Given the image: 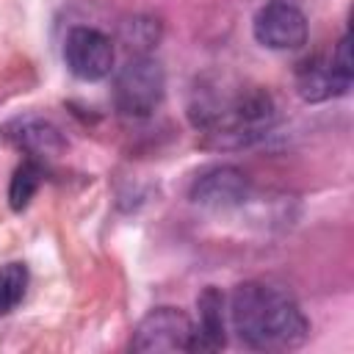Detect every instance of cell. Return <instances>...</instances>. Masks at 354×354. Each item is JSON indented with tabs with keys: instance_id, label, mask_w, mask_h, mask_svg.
Here are the masks:
<instances>
[{
	"instance_id": "cell-2",
	"label": "cell",
	"mask_w": 354,
	"mask_h": 354,
	"mask_svg": "<svg viewBox=\"0 0 354 354\" xmlns=\"http://www.w3.org/2000/svg\"><path fill=\"white\" fill-rule=\"evenodd\" d=\"M188 116L196 130H205L221 147H241L263 136L274 119L277 108L266 88L252 86H202L194 88Z\"/></svg>"
},
{
	"instance_id": "cell-13",
	"label": "cell",
	"mask_w": 354,
	"mask_h": 354,
	"mask_svg": "<svg viewBox=\"0 0 354 354\" xmlns=\"http://www.w3.org/2000/svg\"><path fill=\"white\" fill-rule=\"evenodd\" d=\"M122 36L130 47H152L158 41V22L155 19H144V17H136V19H127L124 28H122Z\"/></svg>"
},
{
	"instance_id": "cell-7",
	"label": "cell",
	"mask_w": 354,
	"mask_h": 354,
	"mask_svg": "<svg viewBox=\"0 0 354 354\" xmlns=\"http://www.w3.org/2000/svg\"><path fill=\"white\" fill-rule=\"evenodd\" d=\"M0 136L6 138V144H11L14 149L25 152L30 160H44V158H58L66 149L64 133L44 116H14L0 127Z\"/></svg>"
},
{
	"instance_id": "cell-6",
	"label": "cell",
	"mask_w": 354,
	"mask_h": 354,
	"mask_svg": "<svg viewBox=\"0 0 354 354\" xmlns=\"http://www.w3.org/2000/svg\"><path fill=\"white\" fill-rule=\"evenodd\" d=\"M252 33L268 50H299L307 41V17L285 0H271L254 14Z\"/></svg>"
},
{
	"instance_id": "cell-9",
	"label": "cell",
	"mask_w": 354,
	"mask_h": 354,
	"mask_svg": "<svg viewBox=\"0 0 354 354\" xmlns=\"http://www.w3.org/2000/svg\"><path fill=\"white\" fill-rule=\"evenodd\" d=\"M351 80L332 64V55H313L296 69V91L304 102H324L343 94Z\"/></svg>"
},
{
	"instance_id": "cell-4",
	"label": "cell",
	"mask_w": 354,
	"mask_h": 354,
	"mask_svg": "<svg viewBox=\"0 0 354 354\" xmlns=\"http://www.w3.org/2000/svg\"><path fill=\"white\" fill-rule=\"evenodd\" d=\"M196 326L177 307L149 310L133 329L130 348L136 354H163V351H194Z\"/></svg>"
},
{
	"instance_id": "cell-10",
	"label": "cell",
	"mask_w": 354,
	"mask_h": 354,
	"mask_svg": "<svg viewBox=\"0 0 354 354\" xmlns=\"http://www.w3.org/2000/svg\"><path fill=\"white\" fill-rule=\"evenodd\" d=\"M199 326H196V340L194 351H218L227 343V329H224V293L213 285H207L199 299Z\"/></svg>"
},
{
	"instance_id": "cell-3",
	"label": "cell",
	"mask_w": 354,
	"mask_h": 354,
	"mask_svg": "<svg viewBox=\"0 0 354 354\" xmlns=\"http://www.w3.org/2000/svg\"><path fill=\"white\" fill-rule=\"evenodd\" d=\"M166 97V72L149 55H133L113 77V105L122 116H152Z\"/></svg>"
},
{
	"instance_id": "cell-5",
	"label": "cell",
	"mask_w": 354,
	"mask_h": 354,
	"mask_svg": "<svg viewBox=\"0 0 354 354\" xmlns=\"http://www.w3.org/2000/svg\"><path fill=\"white\" fill-rule=\"evenodd\" d=\"M113 58H116V50L111 36H105L97 28L77 25L64 39V61L69 72L86 83H97L108 77L113 69Z\"/></svg>"
},
{
	"instance_id": "cell-14",
	"label": "cell",
	"mask_w": 354,
	"mask_h": 354,
	"mask_svg": "<svg viewBox=\"0 0 354 354\" xmlns=\"http://www.w3.org/2000/svg\"><path fill=\"white\" fill-rule=\"evenodd\" d=\"M332 64L351 80L354 77V66H351V41H348V36H343L340 41H337V47H335V53H332Z\"/></svg>"
},
{
	"instance_id": "cell-1",
	"label": "cell",
	"mask_w": 354,
	"mask_h": 354,
	"mask_svg": "<svg viewBox=\"0 0 354 354\" xmlns=\"http://www.w3.org/2000/svg\"><path fill=\"white\" fill-rule=\"evenodd\" d=\"M230 321L238 337L257 351H288L307 340L310 324L299 301L271 282H241L230 296Z\"/></svg>"
},
{
	"instance_id": "cell-11",
	"label": "cell",
	"mask_w": 354,
	"mask_h": 354,
	"mask_svg": "<svg viewBox=\"0 0 354 354\" xmlns=\"http://www.w3.org/2000/svg\"><path fill=\"white\" fill-rule=\"evenodd\" d=\"M41 177H44L41 163H39V160H30V158H25V160L14 169L11 183H8V205H11V210L22 213V210L30 205V199L36 196V191H39V185H41Z\"/></svg>"
},
{
	"instance_id": "cell-12",
	"label": "cell",
	"mask_w": 354,
	"mask_h": 354,
	"mask_svg": "<svg viewBox=\"0 0 354 354\" xmlns=\"http://www.w3.org/2000/svg\"><path fill=\"white\" fill-rule=\"evenodd\" d=\"M28 266L25 263H6L0 266V315H8L17 310V304L25 299L28 290Z\"/></svg>"
},
{
	"instance_id": "cell-8",
	"label": "cell",
	"mask_w": 354,
	"mask_h": 354,
	"mask_svg": "<svg viewBox=\"0 0 354 354\" xmlns=\"http://www.w3.org/2000/svg\"><path fill=\"white\" fill-rule=\"evenodd\" d=\"M249 196V177L230 163L205 169L191 185V202L207 210L238 207Z\"/></svg>"
}]
</instances>
